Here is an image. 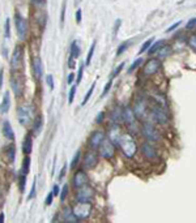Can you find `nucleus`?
<instances>
[{"instance_id":"1","label":"nucleus","mask_w":196,"mask_h":223,"mask_svg":"<svg viewBox=\"0 0 196 223\" xmlns=\"http://www.w3.org/2000/svg\"><path fill=\"white\" fill-rule=\"evenodd\" d=\"M35 116V108L30 105H23L17 108V119L18 121L21 123V125H24V127H29Z\"/></svg>"},{"instance_id":"2","label":"nucleus","mask_w":196,"mask_h":223,"mask_svg":"<svg viewBox=\"0 0 196 223\" xmlns=\"http://www.w3.org/2000/svg\"><path fill=\"white\" fill-rule=\"evenodd\" d=\"M119 146L122 149L123 154L126 155L127 158H133L136 150H137V145L135 138L131 135H122L120 141H119Z\"/></svg>"},{"instance_id":"3","label":"nucleus","mask_w":196,"mask_h":223,"mask_svg":"<svg viewBox=\"0 0 196 223\" xmlns=\"http://www.w3.org/2000/svg\"><path fill=\"white\" fill-rule=\"evenodd\" d=\"M141 132H143V136L147 138L149 142H159V141H161V133L150 123H145L141 128Z\"/></svg>"},{"instance_id":"4","label":"nucleus","mask_w":196,"mask_h":223,"mask_svg":"<svg viewBox=\"0 0 196 223\" xmlns=\"http://www.w3.org/2000/svg\"><path fill=\"white\" fill-rule=\"evenodd\" d=\"M72 210H73V214L77 217L78 221L88 219L92 213V204L90 202H77Z\"/></svg>"},{"instance_id":"5","label":"nucleus","mask_w":196,"mask_h":223,"mask_svg":"<svg viewBox=\"0 0 196 223\" xmlns=\"http://www.w3.org/2000/svg\"><path fill=\"white\" fill-rule=\"evenodd\" d=\"M23 56H24V48L21 44H17L13 50V54L11 57V69L13 72H16L17 69L21 68V64H23Z\"/></svg>"},{"instance_id":"6","label":"nucleus","mask_w":196,"mask_h":223,"mask_svg":"<svg viewBox=\"0 0 196 223\" xmlns=\"http://www.w3.org/2000/svg\"><path fill=\"white\" fill-rule=\"evenodd\" d=\"M150 116L157 124H161V125H165L169 121V115H168V112H166V110L161 106H154L153 108H152Z\"/></svg>"},{"instance_id":"7","label":"nucleus","mask_w":196,"mask_h":223,"mask_svg":"<svg viewBox=\"0 0 196 223\" xmlns=\"http://www.w3.org/2000/svg\"><path fill=\"white\" fill-rule=\"evenodd\" d=\"M14 24H16V30L17 35L21 41H25L28 37V22L24 17L20 16V13L14 14Z\"/></svg>"},{"instance_id":"8","label":"nucleus","mask_w":196,"mask_h":223,"mask_svg":"<svg viewBox=\"0 0 196 223\" xmlns=\"http://www.w3.org/2000/svg\"><path fill=\"white\" fill-rule=\"evenodd\" d=\"M98 147H99V155H101L102 158L110 159V158L114 157V154H115V147H114V144L111 142L110 140L103 138V141L101 142V145H99Z\"/></svg>"},{"instance_id":"9","label":"nucleus","mask_w":196,"mask_h":223,"mask_svg":"<svg viewBox=\"0 0 196 223\" xmlns=\"http://www.w3.org/2000/svg\"><path fill=\"white\" fill-rule=\"evenodd\" d=\"M94 196V191L92 187H89L88 184L84 185V187L78 188L77 189V193H76V200L77 202H89L90 200L93 198Z\"/></svg>"},{"instance_id":"10","label":"nucleus","mask_w":196,"mask_h":223,"mask_svg":"<svg viewBox=\"0 0 196 223\" xmlns=\"http://www.w3.org/2000/svg\"><path fill=\"white\" fill-rule=\"evenodd\" d=\"M11 85H12V90L16 95H21L24 92V81L21 78V74L13 72L12 77H11Z\"/></svg>"},{"instance_id":"11","label":"nucleus","mask_w":196,"mask_h":223,"mask_svg":"<svg viewBox=\"0 0 196 223\" xmlns=\"http://www.w3.org/2000/svg\"><path fill=\"white\" fill-rule=\"evenodd\" d=\"M97 162H98V154L97 151L94 150V149H92V150H88L85 154H84V162H83V165L85 168H93L94 166L97 165Z\"/></svg>"},{"instance_id":"12","label":"nucleus","mask_w":196,"mask_h":223,"mask_svg":"<svg viewBox=\"0 0 196 223\" xmlns=\"http://www.w3.org/2000/svg\"><path fill=\"white\" fill-rule=\"evenodd\" d=\"M89 183V179H88V175L84 172V170H77L75 175H73V179H72V184H73L75 188H81L84 185H86Z\"/></svg>"},{"instance_id":"13","label":"nucleus","mask_w":196,"mask_h":223,"mask_svg":"<svg viewBox=\"0 0 196 223\" xmlns=\"http://www.w3.org/2000/svg\"><path fill=\"white\" fill-rule=\"evenodd\" d=\"M141 153H143L144 157L149 161H156L157 157H158V153L156 150V147L150 142H144L141 145Z\"/></svg>"},{"instance_id":"14","label":"nucleus","mask_w":196,"mask_h":223,"mask_svg":"<svg viewBox=\"0 0 196 223\" xmlns=\"http://www.w3.org/2000/svg\"><path fill=\"white\" fill-rule=\"evenodd\" d=\"M120 137H122V131L119 128L118 123H115L110 127V129H108V140H110L114 145H119Z\"/></svg>"},{"instance_id":"15","label":"nucleus","mask_w":196,"mask_h":223,"mask_svg":"<svg viewBox=\"0 0 196 223\" xmlns=\"http://www.w3.org/2000/svg\"><path fill=\"white\" fill-rule=\"evenodd\" d=\"M159 67H161V62H159V59H150L149 62H147L144 67V73L147 74V76H150V74H154Z\"/></svg>"},{"instance_id":"16","label":"nucleus","mask_w":196,"mask_h":223,"mask_svg":"<svg viewBox=\"0 0 196 223\" xmlns=\"http://www.w3.org/2000/svg\"><path fill=\"white\" fill-rule=\"evenodd\" d=\"M133 112H135L136 116H139V117H144L145 114H147V101H145L143 97H140V98L136 99Z\"/></svg>"},{"instance_id":"17","label":"nucleus","mask_w":196,"mask_h":223,"mask_svg":"<svg viewBox=\"0 0 196 223\" xmlns=\"http://www.w3.org/2000/svg\"><path fill=\"white\" fill-rule=\"evenodd\" d=\"M103 138H105V133H103V132H101V131L94 132L93 135L90 136V138H89V146H90L92 149L98 147V146L101 145V142L103 141Z\"/></svg>"},{"instance_id":"18","label":"nucleus","mask_w":196,"mask_h":223,"mask_svg":"<svg viewBox=\"0 0 196 223\" xmlns=\"http://www.w3.org/2000/svg\"><path fill=\"white\" fill-rule=\"evenodd\" d=\"M63 222H65V223H77V222H80L78 219H77V217L73 214V210L71 209V207H64L63 209Z\"/></svg>"},{"instance_id":"19","label":"nucleus","mask_w":196,"mask_h":223,"mask_svg":"<svg viewBox=\"0 0 196 223\" xmlns=\"http://www.w3.org/2000/svg\"><path fill=\"white\" fill-rule=\"evenodd\" d=\"M33 72L35 80H41L42 77V59L39 56L33 59Z\"/></svg>"},{"instance_id":"20","label":"nucleus","mask_w":196,"mask_h":223,"mask_svg":"<svg viewBox=\"0 0 196 223\" xmlns=\"http://www.w3.org/2000/svg\"><path fill=\"white\" fill-rule=\"evenodd\" d=\"M135 119H136V115L133 112V110L129 106H127L124 110H123V120H124L127 124L132 125L135 123Z\"/></svg>"},{"instance_id":"21","label":"nucleus","mask_w":196,"mask_h":223,"mask_svg":"<svg viewBox=\"0 0 196 223\" xmlns=\"http://www.w3.org/2000/svg\"><path fill=\"white\" fill-rule=\"evenodd\" d=\"M9 107H11V95H9V92H5L3 101L0 103V114H3V115L7 114L9 111Z\"/></svg>"},{"instance_id":"22","label":"nucleus","mask_w":196,"mask_h":223,"mask_svg":"<svg viewBox=\"0 0 196 223\" xmlns=\"http://www.w3.org/2000/svg\"><path fill=\"white\" fill-rule=\"evenodd\" d=\"M32 150H33V138H32V135L29 133V135L25 136L23 141V151L25 155H29L32 154Z\"/></svg>"},{"instance_id":"23","label":"nucleus","mask_w":196,"mask_h":223,"mask_svg":"<svg viewBox=\"0 0 196 223\" xmlns=\"http://www.w3.org/2000/svg\"><path fill=\"white\" fill-rule=\"evenodd\" d=\"M2 131H3V135H4L5 138L14 140V132H13V129H12V127H11V123H9L8 120H5V121L3 123Z\"/></svg>"},{"instance_id":"24","label":"nucleus","mask_w":196,"mask_h":223,"mask_svg":"<svg viewBox=\"0 0 196 223\" xmlns=\"http://www.w3.org/2000/svg\"><path fill=\"white\" fill-rule=\"evenodd\" d=\"M110 117H111V120H113V121H115V123H120V121L123 120V110H122L119 106L114 107V108L111 110V115H110Z\"/></svg>"},{"instance_id":"25","label":"nucleus","mask_w":196,"mask_h":223,"mask_svg":"<svg viewBox=\"0 0 196 223\" xmlns=\"http://www.w3.org/2000/svg\"><path fill=\"white\" fill-rule=\"evenodd\" d=\"M4 157H5V161L8 163L14 162V157H16V147H14V145H11V146L7 147Z\"/></svg>"},{"instance_id":"26","label":"nucleus","mask_w":196,"mask_h":223,"mask_svg":"<svg viewBox=\"0 0 196 223\" xmlns=\"http://www.w3.org/2000/svg\"><path fill=\"white\" fill-rule=\"evenodd\" d=\"M80 54H81V48H80L77 41H73L71 43V57L76 59L80 56Z\"/></svg>"},{"instance_id":"27","label":"nucleus","mask_w":196,"mask_h":223,"mask_svg":"<svg viewBox=\"0 0 196 223\" xmlns=\"http://www.w3.org/2000/svg\"><path fill=\"white\" fill-rule=\"evenodd\" d=\"M42 129V116L38 115L37 117L33 120V133L34 135H38Z\"/></svg>"},{"instance_id":"28","label":"nucleus","mask_w":196,"mask_h":223,"mask_svg":"<svg viewBox=\"0 0 196 223\" xmlns=\"http://www.w3.org/2000/svg\"><path fill=\"white\" fill-rule=\"evenodd\" d=\"M29 171H30V157L26 155V157L24 158V161H23V166H21V174L28 175Z\"/></svg>"},{"instance_id":"29","label":"nucleus","mask_w":196,"mask_h":223,"mask_svg":"<svg viewBox=\"0 0 196 223\" xmlns=\"http://www.w3.org/2000/svg\"><path fill=\"white\" fill-rule=\"evenodd\" d=\"M171 52H173L171 46H162L161 48L158 50V56L159 57H166V56H169Z\"/></svg>"},{"instance_id":"30","label":"nucleus","mask_w":196,"mask_h":223,"mask_svg":"<svg viewBox=\"0 0 196 223\" xmlns=\"http://www.w3.org/2000/svg\"><path fill=\"white\" fill-rule=\"evenodd\" d=\"M37 21H38V24L43 27L46 25V21H47V13L45 11H39L38 12V16H37Z\"/></svg>"},{"instance_id":"31","label":"nucleus","mask_w":196,"mask_h":223,"mask_svg":"<svg viewBox=\"0 0 196 223\" xmlns=\"http://www.w3.org/2000/svg\"><path fill=\"white\" fill-rule=\"evenodd\" d=\"M162 46H163V41H157V42L153 44V46H150V47H149V50H148V54H149V55H153V54H156L157 51H158L159 48H161Z\"/></svg>"},{"instance_id":"32","label":"nucleus","mask_w":196,"mask_h":223,"mask_svg":"<svg viewBox=\"0 0 196 223\" xmlns=\"http://www.w3.org/2000/svg\"><path fill=\"white\" fill-rule=\"evenodd\" d=\"M96 44H97V42H96V41H94V42L92 43V46H90V48H89V51H88V56H86L85 65H90L92 57H93V54H94V50H96Z\"/></svg>"},{"instance_id":"33","label":"nucleus","mask_w":196,"mask_h":223,"mask_svg":"<svg viewBox=\"0 0 196 223\" xmlns=\"http://www.w3.org/2000/svg\"><path fill=\"white\" fill-rule=\"evenodd\" d=\"M94 89H96V82L94 84H92V86L89 87V90L86 92V94H85V98L83 99V102H81V106H85L86 103H88V101L90 99V97H92V94H93V92H94Z\"/></svg>"},{"instance_id":"34","label":"nucleus","mask_w":196,"mask_h":223,"mask_svg":"<svg viewBox=\"0 0 196 223\" xmlns=\"http://www.w3.org/2000/svg\"><path fill=\"white\" fill-rule=\"evenodd\" d=\"M65 11H67V0H63V4H62V12H60V27L64 26V21H65Z\"/></svg>"},{"instance_id":"35","label":"nucleus","mask_w":196,"mask_h":223,"mask_svg":"<svg viewBox=\"0 0 196 223\" xmlns=\"http://www.w3.org/2000/svg\"><path fill=\"white\" fill-rule=\"evenodd\" d=\"M131 46V41H127V42H123L120 46L118 47V50H117V56H120L123 52H126V50L128 48Z\"/></svg>"},{"instance_id":"36","label":"nucleus","mask_w":196,"mask_h":223,"mask_svg":"<svg viewBox=\"0 0 196 223\" xmlns=\"http://www.w3.org/2000/svg\"><path fill=\"white\" fill-rule=\"evenodd\" d=\"M18 188H20V192L23 193L26 188V175L21 174L20 175V179H18Z\"/></svg>"},{"instance_id":"37","label":"nucleus","mask_w":196,"mask_h":223,"mask_svg":"<svg viewBox=\"0 0 196 223\" xmlns=\"http://www.w3.org/2000/svg\"><path fill=\"white\" fill-rule=\"evenodd\" d=\"M153 41H154V38H149L147 42H144V43H143V46L140 47L139 54H144L145 51H148V50H149V47L152 46V43H153Z\"/></svg>"},{"instance_id":"38","label":"nucleus","mask_w":196,"mask_h":223,"mask_svg":"<svg viewBox=\"0 0 196 223\" xmlns=\"http://www.w3.org/2000/svg\"><path fill=\"white\" fill-rule=\"evenodd\" d=\"M80 157H81V151L77 150L76 154H75V157H73V159H72V162H71V168H72V170L77 167V163H78V161H80Z\"/></svg>"},{"instance_id":"39","label":"nucleus","mask_w":196,"mask_h":223,"mask_svg":"<svg viewBox=\"0 0 196 223\" xmlns=\"http://www.w3.org/2000/svg\"><path fill=\"white\" fill-rule=\"evenodd\" d=\"M143 63V59L141 57H139V59H136V60L132 63V64H131V67H129V68H128V73H132L136 68H137V67H139L140 64Z\"/></svg>"},{"instance_id":"40","label":"nucleus","mask_w":196,"mask_h":223,"mask_svg":"<svg viewBox=\"0 0 196 223\" xmlns=\"http://www.w3.org/2000/svg\"><path fill=\"white\" fill-rule=\"evenodd\" d=\"M83 74H84V64H81L78 67V71H77V76H76V84L78 85L83 80Z\"/></svg>"},{"instance_id":"41","label":"nucleus","mask_w":196,"mask_h":223,"mask_svg":"<svg viewBox=\"0 0 196 223\" xmlns=\"http://www.w3.org/2000/svg\"><path fill=\"white\" fill-rule=\"evenodd\" d=\"M75 94H76V86H72L71 90H69V95H68V103H69V105H72V103H73Z\"/></svg>"},{"instance_id":"42","label":"nucleus","mask_w":196,"mask_h":223,"mask_svg":"<svg viewBox=\"0 0 196 223\" xmlns=\"http://www.w3.org/2000/svg\"><path fill=\"white\" fill-rule=\"evenodd\" d=\"M9 25H11V20L7 18L5 20V33H4L5 38H9V37H11V27H9Z\"/></svg>"},{"instance_id":"43","label":"nucleus","mask_w":196,"mask_h":223,"mask_svg":"<svg viewBox=\"0 0 196 223\" xmlns=\"http://www.w3.org/2000/svg\"><path fill=\"white\" fill-rule=\"evenodd\" d=\"M67 195H68V185L64 184L63 185V189L60 192V200H62V201H64V200L67 198Z\"/></svg>"},{"instance_id":"44","label":"nucleus","mask_w":196,"mask_h":223,"mask_svg":"<svg viewBox=\"0 0 196 223\" xmlns=\"http://www.w3.org/2000/svg\"><path fill=\"white\" fill-rule=\"evenodd\" d=\"M186 27H187V30H193V29L196 27V17H193V18H191L190 21H188Z\"/></svg>"},{"instance_id":"45","label":"nucleus","mask_w":196,"mask_h":223,"mask_svg":"<svg viewBox=\"0 0 196 223\" xmlns=\"http://www.w3.org/2000/svg\"><path fill=\"white\" fill-rule=\"evenodd\" d=\"M123 67H124V63H122V64H119L118 67H117V68H115L114 69V72H113V74H111V77L110 78H114V77H117L118 76V74L122 72V69H123Z\"/></svg>"},{"instance_id":"46","label":"nucleus","mask_w":196,"mask_h":223,"mask_svg":"<svg viewBox=\"0 0 196 223\" xmlns=\"http://www.w3.org/2000/svg\"><path fill=\"white\" fill-rule=\"evenodd\" d=\"M111 85H113V78L108 80V82H107V84H106V86L103 87V92H102V95H101V97H105V95L108 93V90L111 89Z\"/></svg>"},{"instance_id":"47","label":"nucleus","mask_w":196,"mask_h":223,"mask_svg":"<svg viewBox=\"0 0 196 223\" xmlns=\"http://www.w3.org/2000/svg\"><path fill=\"white\" fill-rule=\"evenodd\" d=\"M35 187H37V180L33 181V187H32V191H30V193H29V196H28V200H32V198L35 197Z\"/></svg>"},{"instance_id":"48","label":"nucleus","mask_w":196,"mask_h":223,"mask_svg":"<svg viewBox=\"0 0 196 223\" xmlns=\"http://www.w3.org/2000/svg\"><path fill=\"white\" fill-rule=\"evenodd\" d=\"M46 84L48 85L50 89H54V77H53V74H48V76L46 77Z\"/></svg>"},{"instance_id":"49","label":"nucleus","mask_w":196,"mask_h":223,"mask_svg":"<svg viewBox=\"0 0 196 223\" xmlns=\"http://www.w3.org/2000/svg\"><path fill=\"white\" fill-rule=\"evenodd\" d=\"M54 197H55V196H54V193H53V192H50L48 195H47V197H46V202H45V204H46V206H50V205L53 204Z\"/></svg>"},{"instance_id":"50","label":"nucleus","mask_w":196,"mask_h":223,"mask_svg":"<svg viewBox=\"0 0 196 223\" xmlns=\"http://www.w3.org/2000/svg\"><path fill=\"white\" fill-rule=\"evenodd\" d=\"M120 24H122V20H117L115 21V25H114V37L118 34V30H119V27H120Z\"/></svg>"},{"instance_id":"51","label":"nucleus","mask_w":196,"mask_h":223,"mask_svg":"<svg viewBox=\"0 0 196 223\" xmlns=\"http://www.w3.org/2000/svg\"><path fill=\"white\" fill-rule=\"evenodd\" d=\"M32 4L35 5V7H42L46 4V0H30Z\"/></svg>"},{"instance_id":"52","label":"nucleus","mask_w":196,"mask_h":223,"mask_svg":"<svg viewBox=\"0 0 196 223\" xmlns=\"http://www.w3.org/2000/svg\"><path fill=\"white\" fill-rule=\"evenodd\" d=\"M188 44L193 48V50H196V35H192L190 39H188Z\"/></svg>"},{"instance_id":"53","label":"nucleus","mask_w":196,"mask_h":223,"mask_svg":"<svg viewBox=\"0 0 196 223\" xmlns=\"http://www.w3.org/2000/svg\"><path fill=\"white\" fill-rule=\"evenodd\" d=\"M65 172H67V165H64V166H63V168L60 170V172H59V177H58V179H59V181H62V180H63V177H64Z\"/></svg>"},{"instance_id":"54","label":"nucleus","mask_w":196,"mask_h":223,"mask_svg":"<svg viewBox=\"0 0 196 223\" xmlns=\"http://www.w3.org/2000/svg\"><path fill=\"white\" fill-rule=\"evenodd\" d=\"M81 18H83V11L81 9H77V12H76V22H77V24L81 22Z\"/></svg>"},{"instance_id":"55","label":"nucleus","mask_w":196,"mask_h":223,"mask_svg":"<svg viewBox=\"0 0 196 223\" xmlns=\"http://www.w3.org/2000/svg\"><path fill=\"white\" fill-rule=\"evenodd\" d=\"M75 65H76L75 59L69 56V59H68V67H69V68H75Z\"/></svg>"},{"instance_id":"56","label":"nucleus","mask_w":196,"mask_h":223,"mask_svg":"<svg viewBox=\"0 0 196 223\" xmlns=\"http://www.w3.org/2000/svg\"><path fill=\"white\" fill-rule=\"evenodd\" d=\"M180 24H182V21H177L175 24H174V25H171V26H170V27L168 29V32H173L174 29H177V27H178V26H179Z\"/></svg>"},{"instance_id":"57","label":"nucleus","mask_w":196,"mask_h":223,"mask_svg":"<svg viewBox=\"0 0 196 223\" xmlns=\"http://www.w3.org/2000/svg\"><path fill=\"white\" fill-rule=\"evenodd\" d=\"M73 80H75V73L73 72H72V73H69L68 74V78H67V82L71 85L72 82H73Z\"/></svg>"},{"instance_id":"58","label":"nucleus","mask_w":196,"mask_h":223,"mask_svg":"<svg viewBox=\"0 0 196 223\" xmlns=\"http://www.w3.org/2000/svg\"><path fill=\"white\" fill-rule=\"evenodd\" d=\"M103 116H105V114H103V112H99V114H98V116H97V119H96V123H97V124H101V123H102Z\"/></svg>"},{"instance_id":"59","label":"nucleus","mask_w":196,"mask_h":223,"mask_svg":"<svg viewBox=\"0 0 196 223\" xmlns=\"http://www.w3.org/2000/svg\"><path fill=\"white\" fill-rule=\"evenodd\" d=\"M53 193H54V196H58V195H59V185H54V187H53V191H51Z\"/></svg>"},{"instance_id":"60","label":"nucleus","mask_w":196,"mask_h":223,"mask_svg":"<svg viewBox=\"0 0 196 223\" xmlns=\"http://www.w3.org/2000/svg\"><path fill=\"white\" fill-rule=\"evenodd\" d=\"M3 76H4V72L3 69H0V87L3 86Z\"/></svg>"},{"instance_id":"61","label":"nucleus","mask_w":196,"mask_h":223,"mask_svg":"<svg viewBox=\"0 0 196 223\" xmlns=\"http://www.w3.org/2000/svg\"><path fill=\"white\" fill-rule=\"evenodd\" d=\"M4 222V213H0V223Z\"/></svg>"}]
</instances>
